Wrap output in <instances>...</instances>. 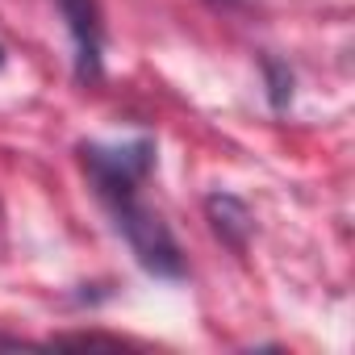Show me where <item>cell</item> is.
<instances>
[{
	"label": "cell",
	"instance_id": "6",
	"mask_svg": "<svg viewBox=\"0 0 355 355\" xmlns=\"http://www.w3.org/2000/svg\"><path fill=\"white\" fill-rule=\"evenodd\" d=\"M218 5H239V0H218Z\"/></svg>",
	"mask_w": 355,
	"mask_h": 355
},
{
	"label": "cell",
	"instance_id": "5",
	"mask_svg": "<svg viewBox=\"0 0 355 355\" xmlns=\"http://www.w3.org/2000/svg\"><path fill=\"white\" fill-rule=\"evenodd\" d=\"M5 243H9V234H5V209H0V251H5Z\"/></svg>",
	"mask_w": 355,
	"mask_h": 355
},
{
	"label": "cell",
	"instance_id": "2",
	"mask_svg": "<svg viewBox=\"0 0 355 355\" xmlns=\"http://www.w3.org/2000/svg\"><path fill=\"white\" fill-rule=\"evenodd\" d=\"M59 9L67 17V30L76 38V71L80 80L101 76V51H105V26L96 13V0H59Z\"/></svg>",
	"mask_w": 355,
	"mask_h": 355
},
{
	"label": "cell",
	"instance_id": "1",
	"mask_svg": "<svg viewBox=\"0 0 355 355\" xmlns=\"http://www.w3.org/2000/svg\"><path fill=\"white\" fill-rule=\"evenodd\" d=\"M80 163L88 171V180L109 209L117 234L134 251V259L163 280L184 276V251L175 243L171 226L163 214L142 197V184L155 167V142L150 138H130V142H84Z\"/></svg>",
	"mask_w": 355,
	"mask_h": 355
},
{
	"label": "cell",
	"instance_id": "4",
	"mask_svg": "<svg viewBox=\"0 0 355 355\" xmlns=\"http://www.w3.org/2000/svg\"><path fill=\"white\" fill-rule=\"evenodd\" d=\"M13 347H26V338H21V334H5V330H0V351H13Z\"/></svg>",
	"mask_w": 355,
	"mask_h": 355
},
{
	"label": "cell",
	"instance_id": "3",
	"mask_svg": "<svg viewBox=\"0 0 355 355\" xmlns=\"http://www.w3.org/2000/svg\"><path fill=\"white\" fill-rule=\"evenodd\" d=\"M205 209H209V222H214V230L230 243V247H243L247 243V234H251V214H247V205L239 201V197H230V193H214L209 201H205Z\"/></svg>",
	"mask_w": 355,
	"mask_h": 355
}]
</instances>
